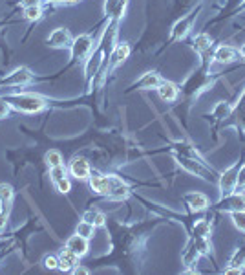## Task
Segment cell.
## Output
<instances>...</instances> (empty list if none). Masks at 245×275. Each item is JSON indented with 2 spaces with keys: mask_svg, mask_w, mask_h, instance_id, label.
Masks as SVG:
<instances>
[{
  "mask_svg": "<svg viewBox=\"0 0 245 275\" xmlns=\"http://www.w3.org/2000/svg\"><path fill=\"white\" fill-rule=\"evenodd\" d=\"M4 99L13 110L24 114H37L46 107V99L39 94H10L4 96Z\"/></svg>",
  "mask_w": 245,
  "mask_h": 275,
  "instance_id": "obj_1",
  "label": "cell"
},
{
  "mask_svg": "<svg viewBox=\"0 0 245 275\" xmlns=\"http://www.w3.org/2000/svg\"><path fill=\"white\" fill-rule=\"evenodd\" d=\"M126 8V0H106L105 2V13L112 19H121L123 13H125Z\"/></svg>",
  "mask_w": 245,
  "mask_h": 275,
  "instance_id": "obj_20",
  "label": "cell"
},
{
  "mask_svg": "<svg viewBox=\"0 0 245 275\" xmlns=\"http://www.w3.org/2000/svg\"><path fill=\"white\" fill-rule=\"evenodd\" d=\"M238 165H232L227 171L218 176V185H220V198L227 196L230 193H236V180H238Z\"/></svg>",
  "mask_w": 245,
  "mask_h": 275,
  "instance_id": "obj_3",
  "label": "cell"
},
{
  "mask_svg": "<svg viewBox=\"0 0 245 275\" xmlns=\"http://www.w3.org/2000/svg\"><path fill=\"white\" fill-rule=\"evenodd\" d=\"M161 83H163V79H161V76L157 72H146V74H143V76L135 81V88H139V90L155 88V90H157V87H159Z\"/></svg>",
  "mask_w": 245,
  "mask_h": 275,
  "instance_id": "obj_13",
  "label": "cell"
},
{
  "mask_svg": "<svg viewBox=\"0 0 245 275\" xmlns=\"http://www.w3.org/2000/svg\"><path fill=\"white\" fill-rule=\"evenodd\" d=\"M210 85H212V81H210L205 74H196V76H192L189 81H187L185 92L189 94V96H198L200 92L207 90Z\"/></svg>",
  "mask_w": 245,
  "mask_h": 275,
  "instance_id": "obj_9",
  "label": "cell"
},
{
  "mask_svg": "<svg viewBox=\"0 0 245 275\" xmlns=\"http://www.w3.org/2000/svg\"><path fill=\"white\" fill-rule=\"evenodd\" d=\"M71 271H73V273H75V275H86V273H90V271L86 270V268H83V266H80V264H77L75 268H73V270H71Z\"/></svg>",
  "mask_w": 245,
  "mask_h": 275,
  "instance_id": "obj_43",
  "label": "cell"
},
{
  "mask_svg": "<svg viewBox=\"0 0 245 275\" xmlns=\"http://www.w3.org/2000/svg\"><path fill=\"white\" fill-rule=\"evenodd\" d=\"M214 59L221 64H230V62H236L240 59V51L234 50L232 46H220L214 51Z\"/></svg>",
  "mask_w": 245,
  "mask_h": 275,
  "instance_id": "obj_14",
  "label": "cell"
},
{
  "mask_svg": "<svg viewBox=\"0 0 245 275\" xmlns=\"http://www.w3.org/2000/svg\"><path fill=\"white\" fill-rule=\"evenodd\" d=\"M183 202L190 211H203V209L209 208V198L203 193H196V191L187 193L183 196Z\"/></svg>",
  "mask_w": 245,
  "mask_h": 275,
  "instance_id": "obj_11",
  "label": "cell"
},
{
  "mask_svg": "<svg viewBox=\"0 0 245 275\" xmlns=\"http://www.w3.org/2000/svg\"><path fill=\"white\" fill-rule=\"evenodd\" d=\"M196 248L200 251V255H210L212 253V242L209 237H192Z\"/></svg>",
  "mask_w": 245,
  "mask_h": 275,
  "instance_id": "obj_27",
  "label": "cell"
},
{
  "mask_svg": "<svg viewBox=\"0 0 245 275\" xmlns=\"http://www.w3.org/2000/svg\"><path fill=\"white\" fill-rule=\"evenodd\" d=\"M128 55H130V46L126 44V42L117 44L110 53V68H115V66H119V64H123V62L128 59Z\"/></svg>",
  "mask_w": 245,
  "mask_h": 275,
  "instance_id": "obj_16",
  "label": "cell"
},
{
  "mask_svg": "<svg viewBox=\"0 0 245 275\" xmlns=\"http://www.w3.org/2000/svg\"><path fill=\"white\" fill-rule=\"evenodd\" d=\"M94 231H95V226L90 224V222H86V220H80L75 228V233L83 235V237H86V239L94 237Z\"/></svg>",
  "mask_w": 245,
  "mask_h": 275,
  "instance_id": "obj_30",
  "label": "cell"
},
{
  "mask_svg": "<svg viewBox=\"0 0 245 275\" xmlns=\"http://www.w3.org/2000/svg\"><path fill=\"white\" fill-rule=\"evenodd\" d=\"M196 17H198V13L192 11V13H189V15L183 17V19H180V21L172 26V41H181V39H185V37L189 35V31L192 30V24H194Z\"/></svg>",
  "mask_w": 245,
  "mask_h": 275,
  "instance_id": "obj_8",
  "label": "cell"
},
{
  "mask_svg": "<svg viewBox=\"0 0 245 275\" xmlns=\"http://www.w3.org/2000/svg\"><path fill=\"white\" fill-rule=\"evenodd\" d=\"M77 264H79V255H75L73 251L68 250V248H64V250L59 253V270L71 271Z\"/></svg>",
  "mask_w": 245,
  "mask_h": 275,
  "instance_id": "obj_17",
  "label": "cell"
},
{
  "mask_svg": "<svg viewBox=\"0 0 245 275\" xmlns=\"http://www.w3.org/2000/svg\"><path fill=\"white\" fill-rule=\"evenodd\" d=\"M92 48H94V41H92L90 35H79L73 39V44H71V57L75 61H83L90 55Z\"/></svg>",
  "mask_w": 245,
  "mask_h": 275,
  "instance_id": "obj_7",
  "label": "cell"
},
{
  "mask_svg": "<svg viewBox=\"0 0 245 275\" xmlns=\"http://www.w3.org/2000/svg\"><path fill=\"white\" fill-rule=\"evenodd\" d=\"M216 208L225 213H232V211H243L245 209V194L243 193H230L227 196H221L220 202L216 204Z\"/></svg>",
  "mask_w": 245,
  "mask_h": 275,
  "instance_id": "obj_6",
  "label": "cell"
},
{
  "mask_svg": "<svg viewBox=\"0 0 245 275\" xmlns=\"http://www.w3.org/2000/svg\"><path fill=\"white\" fill-rule=\"evenodd\" d=\"M44 268H48V270H59V257L46 255V257H44Z\"/></svg>",
  "mask_w": 245,
  "mask_h": 275,
  "instance_id": "obj_38",
  "label": "cell"
},
{
  "mask_svg": "<svg viewBox=\"0 0 245 275\" xmlns=\"http://www.w3.org/2000/svg\"><path fill=\"white\" fill-rule=\"evenodd\" d=\"M210 233H212V224L209 220H198L192 228V237H209L210 239Z\"/></svg>",
  "mask_w": 245,
  "mask_h": 275,
  "instance_id": "obj_25",
  "label": "cell"
},
{
  "mask_svg": "<svg viewBox=\"0 0 245 275\" xmlns=\"http://www.w3.org/2000/svg\"><path fill=\"white\" fill-rule=\"evenodd\" d=\"M192 46H194V50L198 51V53H205V51L210 50V46H212V39H210L207 33H200V35L194 37Z\"/></svg>",
  "mask_w": 245,
  "mask_h": 275,
  "instance_id": "obj_24",
  "label": "cell"
},
{
  "mask_svg": "<svg viewBox=\"0 0 245 275\" xmlns=\"http://www.w3.org/2000/svg\"><path fill=\"white\" fill-rule=\"evenodd\" d=\"M70 174L73 178L77 180H88L92 174V169H90V163L86 162L85 158H73L70 162Z\"/></svg>",
  "mask_w": 245,
  "mask_h": 275,
  "instance_id": "obj_10",
  "label": "cell"
},
{
  "mask_svg": "<svg viewBox=\"0 0 245 275\" xmlns=\"http://www.w3.org/2000/svg\"><path fill=\"white\" fill-rule=\"evenodd\" d=\"M128 194H130V189H128V185L123 182V183H119V185L112 187L110 193L106 194V196H108L110 200H119V202H121V200H125Z\"/></svg>",
  "mask_w": 245,
  "mask_h": 275,
  "instance_id": "obj_26",
  "label": "cell"
},
{
  "mask_svg": "<svg viewBox=\"0 0 245 275\" xmlns=\"http://www.w3.org/2000/svg\"><path fill=\"white\" fill-rule=\"evenodd\" d=\"M241 271H243V268H234V266H229V268H225V273L227 275H240Z\"/></svg>",
  "mask_w": 245,
  "mask_h": 275,
  "instance_id": "obj_41",
  "label": "cell"
},
{
  "mask_svg": "<svg viewBox=\"0 0 245 275\" xmlns=\"http://www.w3.org/2000/svg\"><path fill=\"white\" fill-rule=\"evenodd\" d=\"M90 187L94 189L97 194H108L110 193V178H108V174H99V173H92L90 178Z\"/></svg>",
  "mask_w": 245,
  "mask_h": 275,
  "instance_id": "obj_12",
  "label": "cell"
},
{
  "mask_svg": "<svg viewBox=\"0 0 245 275\" xmlns=\"http://www.w3.org/2000/svg\"><path fill=\"white\" fill-rule=\"evenodd\" d=\"M24 17L28 21H39L42 17V8L40 6H30V8H24Z\"/></svg>",
  "mask_w": 245,
  "mask_h": 275,
  "instance_id": "obj_34",
  "label": "cell"
},
{
  "mask_svg": "<svg viewBox=\"0 0 245 275\" xmlns=\"http://www.w3.org/2000/svg\"><path fill=\"white\" fill-rule=\"evenodd\" d=\"M240 57H241V59H245V44L240 48Z\"/></svg>",
  "mask_w": 245,
  "mask_h": 275,
  "instance_id": "obj_44",
  "label": "cell"
},
{
  "mask_svg": "<svg viewBox=\"0 0 245 275\" xmlns=\"http://www.w3.org/2000/svg\"><path fill=\"white\" fill-rule=\"evenodd\" d=\"M229 266H234V268H243V266H245V248H240V250L232 255V259H230Z\"/></svg>",
  "mask_w": 245,
  "mask_h": 275,
  "instance_id": "obj_35",
  "label": "cell"
},
{
  "mask_svg": "<svg viewBox=\"0 0 245 275\" xmlns=\"http://www.w3.org/2000/svg\"><path fill=\"white\" fill-rule=\"evenodd\" d=\"M62 2H66V4H75V2H79V0H62Z\"/></svg>",
  "mask_w": 245,
  "mask_h": 275,
  "instance_id": "obj_45",
  "label": "cell"
},
{
  "mask_svg": "<svg viewBox=\"0 0 245 275\" xmlns=\"http://www.w3.org/2000/svg\"><path fill=\"white\" fill-rule=\"evenodd\" d=\"M57 187V191L59 193H62V194H68L71 191V182H70V178L66 176V178H62V180H59V182H55L53 183Z\"/></svg>",
  "mask_w": 245,
  "mask_h": 275,
  "instance_id": "obj_36",
  "label": "cell"
},
{
  "mask_svg": "<svg viewBox=\"0 0 245 275\" xmlns=\"http://www.w3.org/2000/svg\"><path fill=\"white\" fill-rule=\"evenodd\" d=\"M66 176H68V169L64 167V163H62V165H57V167H51L50 169V180L53 183L59 182V180H62V178H66Z\"/></svg>",
  "mask_w": 245,
  "mask_h": 275,
  "instance_id": "obj_31",
  "label": "cell"
},
{
  "mask_svg": "<svg viewBox=\"0 0 245 275\" xmlns=\"http://www.w3.org/2000/svg\"><path fill=\"white\" fill-rule=\"evenodd\" d=\"M71 44H73V37L66 28H57L48 37V46L57 48V50H70Z\"/></svg>",
  "mask_w": 245,
  "mask_h": 275,
  "instance_id": "obj_5",
  "label": "cell"
},
{
  "mask_svg": "<svg viewBox=\"0 0 245 275\" xmlns=\"http://www.w3.org/2000/svg\"><path fill=\"white\" fill-rule=\"evenodd\" d=\"M83 220L94 224L95 228H101V226L106 224V217L101 213L99 209H86L85 213H83Z\"/></svg>",
  "mask_w": 245,
  "mask_h": 275,
  "instance_id": "obj_22",
  "label": "cell"
},
{
  "mask_svg": "<svg viewBox=\"0 0 245 275\" xmlns=\"http://www.w3.org/2000/svg\"><path fill=\"white\" fill-rule=\"evenodd\" d=\"M103 57H105V51L103 50H95L94 55L88 57V61H86V66H85V74L88 79H92V77L99 72L101 64H103Z\"/></svg>",
  "mask_w": 245,
  "mask_h": 275,
  "instance_id": "obj_18",
  "label": "cell"
},
{
  "mask_svg": "<svg viewBox=\"0 0 245 275\" xmlns=\"http://www.w3.org/2000/svg\"><path fill=\"white\" fill-rule=\"evenodd\" d=\"M66 248L70 251H73L75 255H79V257H83V255L88 253V239L79 233L71 235L70 239L66 240Z\"/></svg>",
  "mask_w": 245,
  "mask_h": 275,
  "instance_id": "obj_15",
  "label": "cell"
},
{
  "mask_svg": "<svg viewBox=\"0 0 245 275\" xmlns=\"http://www.w3.org/2000/svg\"><path fill=\"white\" fill-rule=\"evenodd\" d=\"M10 110H11L10 103H8L4 97H2V99H0V119H4V117L10 116Z\"/></svg>",
  "mask_w": 245,
  "mask_h": 275,
  "instance_id": "obj_39",
  "label": "cell"
},
{
  "mask_svg": "<svg viewBox=\"0 0 245 275\" xmlns=\"http://www.w3.org/2000/svg\"><path fill=\"white\" fill-rule=\"evenodd\" d=\"M174 158L181 167L185 169L187 173L194 174V176H200V178L207 180V182H212V180H214V171H212L210 165H207L205 160L189 158V156H181V154H174Z\"/></svg>",
  "mask_w": 245,
  "mask_h": 275,
  "instance_id": "obj_2",
  "label": "cell"
},
{
  "mask_svg": "<svg viewBox=\"0 0 245 275\" xmlns=\"http://www.w3.org/2000/svg\"><path fill=\"white\" fill-rule=\"evenodd\" d=\"M198 257H200V251H198V248H196L194 240L190 239V242L187 244L185 251H183V264H185L187 268H192V266L196 264Z\"/></svg>",
  "mask_w": 245,
  "mask_h": 275,
  "instance_id": "obj_23",
  "label": "cell"
},
{
  "mask_svg": "<svg viewBox=\"0 0 245 275\" xmlns=\"http://www.w3.org/2000/svg\"><path fill=\"white\" fill-rule=\"evenodd\" d=\"M8 217H10V213H6V211H0V233L6 229V226H8Z\"/></svg>",
  "mask_w": 245,
  "mask_h": 275,
  "instance_id": "obj_40",
  "label": "cell"
},
{
  "mask_svg": "<svg viewBox=\"0 0 245 275\" xmlns=\"http://www.w3.org/2000/svg\"><path fill=\"white\" fill-rule=\"evenodd\" d=\"M13 204V187L10 183H0V211L10 213Z\"/></svg>",
  "mask_w": 245,
  "mask_h": 275,
  "instance_id": "obj_21",
  "label": "cell"
},
{
  "mask_svg": "<svg viewBox=\"0 0 245 275\" xmlns=\"http://www.w3.org/2000/svg\"><path fill=\"white\" fill-rule=\"evenodd\" d=\"M245 191V165L238 169V180H236V193H243Z\"/></svg>",
  "mask_w": 245,
  "mask_h": 275,
  "instance_id": "obj_37",
  "label": "cell"
},
{
  "mask_svg": "<svg viewBox=\"0 0 245 275\" xmlns=\"http://www.w3.org/2000/svg\"><path fill=\"white\" fill-rule=\"evenodd\" d=\"M157 94H159V97L163 99V101L174 103L176 99H178V96H180V88L176 87L174 83L163 81L159 87H157Z\"/></svg>",
  "mask_w": 245,
  "mask_h": 275,
  "instance_id": "obj_19",
  "label": "cell"
},
{
  "mask_svg": "<svg viewBox=\"0 0 245 275\" xmlns=\"http://www.w3.org/2000/svg\"><path fill=\"white\" fill-rule=\"evenodd\" d=\"M234 116H236V119H238V125L245 130V92H243V96L240 97V103L236 105Z\"/></svg>",
  "mask_w": 245,
  "mask_h": 275,
  "instance_id": "obj_29",
  "label": "cell"
},
{
  "mask_svg": "<svg viewBox=\"0 0 245 275\" xmlns=\"http://www.w3.org/2000/svg\"><path fill=\"white\" fill-rule=\"evenodd\" d=\"M46 163L51 167H57V165H62V154H60V151H57V149H50L48 153H46L44 156Z\"/></svg>",
  "mask_w": 245,
  "mask_h": 275,
  "instance_id": "obj_28",
  "label": "cell"
},
{
  "mask_svg": "<svg viewBox=\"0 0 245 275\" xmlns=\"http://www.w3.org/2000/svg\"><path fill=\"white\" fill-rule=\"evenodd\" d=\"M230 112H232V108H230L229 103H218L216 108L212 110V116L218 117V119H221V117H229Z\"/></svg>",
  "mask_w": 245,
  "mask_h": 275,
  "instance_id": "obj_33",
  "label": "cell"
},
{
  "mask_svg": "<svg viewBox=\"0 0 245 275\" xmlns=\"http://www.w3.org/2000/svg\"><path fill=\"white\" fill-rule=\"evenodd\" d=\"M33 81V74H31L28 68L20 66L17 70H13L11 74H8L6 77L0 79V85L2 87H24V85H30Z\"/></svg>",
  "mask_w": 245,
  "mask_h": 275,
  "instance_id": "obj_4",
  "label": "cell"
},
{
  "mask_svg": "<svg viewBox=\"0 0 245 275\" xmlns=\"http://www.w3.org/2000/svg\"><path fill=\"white\" fill-rule=\"evenodd\" d=\"M230 220H232V224L240 229L241 233H245V209L243 211H232L230 213Z\"/></svg>",
  "mask_w": 245,
  "mask_h": 275,
  "instance_id": "obj_32",
  "label": "cell"
},
{
  "mask_svg": "<svg viewBox=\"0 0 245 275\" xmlns=\"http://www.w3.org/2000/svg\"><path fill=\"white\" fill-rule=\"evenodd\" d=\"M20 4L24 8H30V6H40V0H20Z\"/></svg>",
  "mask_w": 245,
  "mask_h": 275,
  "instance_id": "obj_42",
  "label": "cell"
}]
</instances>
